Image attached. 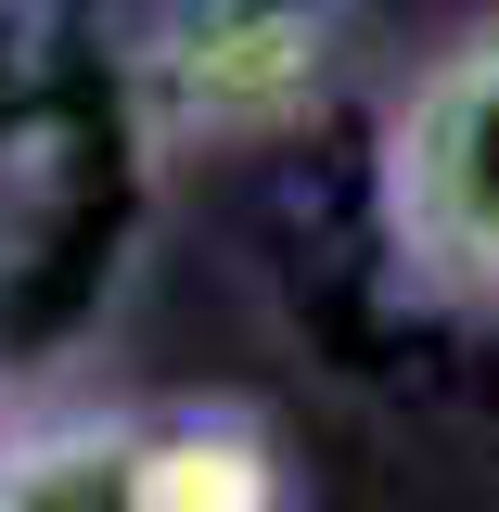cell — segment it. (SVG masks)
I'll list each match as a JSON object with an SVG mask.
<instances>
[{
    "label": "cell",
    "mask_w": 499,
    "mask_h": 512,
    "mask_svg": "<svg viewBox=\"0 0 499 512\" xmlns=\"http://www.w3.org/2000/svg\"><path fill=\"white\" fill-rule=\"evenodd\" d=\"M372 218L423 295L499 308V13L448 26L397 77L384 141H372Z\"/></svg>",
    "instance_id": "1"
},
{
    "label": "cell",
    "mask_w": 499,
    "mask_h": 512,
    "mask_svg": "<svg viewBox=\"0 0 499 512\" xmlns=\"http://www.w3.org/2000/svg\"><path fill=\"white\" fill-rule=\"evenodd\" d=\"M141 512H295L269 423H244V410H141Z\"/></svg>",
    "instance_id": "2"
},
{
    "label": "cell",
    "mask_w": 499,
    "mask_h": 512,
    "mask_svg": "<svg viewBox=\"0 0 499 512\" xmlns=\"http://www.w3.org/2000/svg\"><path fill=\"white\" fill-rule=\"evenodd\" d=\"M0 512H141V410H77L0 448Z\"/></svg>",
    "instance_id": "3"
}]
</instances>
